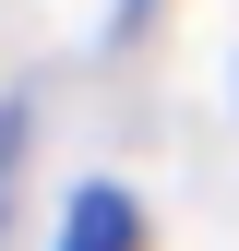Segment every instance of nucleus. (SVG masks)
Returning a JSON list of instances; mask_svg holds the SVG:
<instances>
[{
    "label": "nucleus",
    "mask_w": 239,
    "mask_h": 251,
    "mask_svg": "<svg viewBox=\"0 0 239 251\" xmlns=\"http://www.w3.org/2000/svg\"><path fill=\"white\" fill-rule=\"evenodd\" d=\"M48 251H143V203L120 179H96V192H72V215H60Z\"/></svg>",
    "instance_id": "f257e3e1"
},
{
    "label": "nucleus",
    "mask_w": 239,
    "mask_h": 251,
    "mask_svg": "<svg viewBox=\"0 0 239 251\" xmlns=\"http://www.w3.org/2000/svg\"><path fill=\"white\" fill-rule=\"evenodd\" d=\"M12 168H24V108L0 96V215H12Z\"/></svg>",
    "instance_id": "f03ea898"
}]
</instances>
